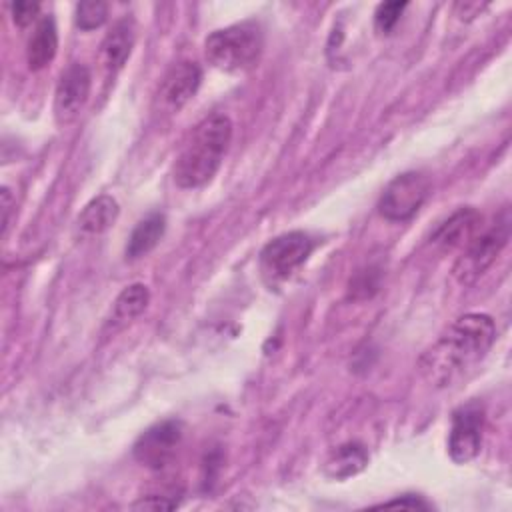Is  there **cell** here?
Returning a JSON list of instances; mask_svg holds the SVG:
<instances>
[{
    "label": "cell",
    "mask_w": 512,
    "mask_h": 512,
    "mask_svg": "<svg viewBox=\"0 0 512 512\" xmlns=\"http://www.w3.org/2000/svg\"><path fill=\"white\" fill-rule=\"evenodd\" d=\"M202 70L196 62L182 60L174 64L162 78L158 98L168 110H180L200 88Z\"/></svg>",
    "instance_id": "10"
},
{
    "label": "cell",
    "mask_w": 512,
    "mask_h": 512,
    "mask_svg": "<svg viewBox=\"0 0 512 512\" xmlns=\"http://www.w3.org/2000/svg\"><path fill=\"white\" fill-rule=\"evenodd\" d=\"M90 84L92 76L84 64L74 62L60 74L54 92V116L58 124H68L80 114L90 96Z\"/></svg>",
    "instance_id": "9"
},
{
    "label": "cell",
    "mask_w": 512,
    "mask_h": 512,
    "mask_svg": "<svg viewBox=\"0 0 512 512\" xmlns=\"http://www.w3.org/2000/svg\"><path fill=\"white\" fill-rule=\"evenodd\" d=\"M408 2H382L374 12V26L380 34H390L398 24Z\"/></svg>",
    "instance_id": "19"
},
{
    "label": "cell",
    "mask_w": 512,
    "mask_h": 512,
    "mask_svg": "<svg viewBox=\"0 0 512 512\" xmlns=\"http://www.w3.org/2000/svg\"><path fill=\"white\" fill-rule=\"evenodd\" d=\"M494 338L496 326L488 314L468 312L458 316L422 354L420 372L436 388L454 386L484 360Z\"/></svg>",
    "instance_id": "1"
},
{
    "label": "cell",
    "mask_w": 512,
    "mask_h": 512,
    "mask_svg": "<svg viewBox=\"0 0 512 512\" xmlns=\"http://www.w3.org/2000/svg\"><path fill=\"white\" fill-rule=\"evenodd\" d=\"M12 10V20L16 26H26L30 24L38 12H40V4L38 2H14L10 6Z\"/></svg>",
    "instance_id": "21"
},
{
    "label": "cell",
    "mask_w": 512,
    "mask_h": 512,
    "mask_svg": "<svg viewBox=\"0 0 512 512\" xmlns=\"http://www.w3.org/2000/svg\"><path fill=\"white\" fill-rule=\"evenodd\" d=\"M164 230H166L164 214L152 212L146 218H142L128 238L126 256L134 260L148 254L160 242V238L164 236Z\"/></svg>",
    "instance_id": "15"
},
{
    "label": "cell",
    "mask_w": 512,
    "mask_h": 512,
    "mask_svg": "<svg viewBox=\"0 0 512 512\" xmlns=\"http://www.w3.org/2000/svg\"><path fill=\"white\" fill-rule=\"evenodd\" d=\"M2 232L6 234L8 228V216H10V208H12V196L8 188H2Z\"/></svg>",
    "instance_id": "23"
},
{
    "label": "cell",
    "mask_w": 512,
    "mask_h": 512,
    "mask_svg": "<svg viewBox=\"0 0 512 512\" xmlns=\"http://www.w3.org/2000/svg\"><path fill=\"white\" fill-rule=\"evenodd\" d=\"M394 506H402V508H422V510H428L430 504H426L422 498L414 496V494H406L398 500H390V502H384L380 504L378 508H394Z\"/></svg>",
    "instance_id": "22"
},
{
    "label": "cell",
    "mask_w": 512,
    "mask_h": 512,
    "mask_svg": "<svg viewBox=\"0 0 512 512\" xmlns=\"http://www.w3.org/2000/svg\"><path fill=\"white\" fill-rule=\"evenodd\" d=\"M314 242L302 230H292L270 240L260 252V264L264 274L282 280L300 268L312 254Z\"/></svg>",
    "instance_id": "6"
},
{
    "label": "cell",
    "mask_w": 512,
    "mask_h": 512,
    "mask_svg": "<svg viewBox=\"0 0 512 512\" xmlns=\"http://www.w3.org/2000/svg\"><path fill=\"white\" fill-rule=\"evenodd\" d=\"M118 212V202L108 194H100L94 200H90L80 212L78 228L84 234H102L116 222Z\"/></svg>",
    "instance_id": "14"
},
{
    "label": "cell",
    "mask_w": 512,
    "mask_h": 512,
    "mask_svg": "<svg viewBox=\"0 0 512 512\" xmlns=\"http://www.w3.org/2000/svg\"><path fill=\"white\" fill-rule=\"evenodd\" d=\"M430 194V180L422 172H404L396 176L378 200V212L392 222L412 218Z\"/></svg>",
    "instance_id": "5"
},
{
    "label": "cell",
    "mask_w": 512,
    "mask_h": 512,
    "mask_svg": "<svg viewBox=\"0 0 512 512\" xmlns=\"http://www.w3.org/2000/svg\"><path fill=\"white\" fill-rule=\"evenodd\" d=\"M108 16V6L106 2H98V0H90V2H80L76 4V12H74V20L76 26L80 30H94L100 28L106 22Z\"/></svg>",
    "instance_id": "18"
},
{
    "label": "cell",
    "mask_w": 512,
    "mask_h": 512,
    "mask_svg": "<svg viewBox=\"0 0 512 512\" xmlns=\"http://www.w3.org/2000/svg\"><path fill=\"white\" fill-rule=\"evenodd\" d=\"M148 300H150V292L144 284L136 282V284H130L128 288H124L118 294L114 308H112V316L108 322L112 326V330H118V328L126 326L128 322H132L136 316H140L146 310Z\"/></svg>",
    "instance_id": "16"
},
{
    "label": "cell",
    "mask_w": 512,
    "mask_h": 512,
    "mask_svg": "<svg viewBox=\"0 0 512 512\" xmlns=\"http://www.w3.org/2000/svg\"><path fill=\"white\" fill-rule=\"evenodd\" d=\"M484 410L472 402L460 406L452 416V428L448 434V454L456 464H466L478 456L482 446Z\"/></svg>",
    "instance_id": "8"
},
{
    "label": "cell",
    "mask_w": 512,
    "mask_h": 512,
    "mask_svg": "<svg viewBox=\"0 0 512 512\" xmlns=\"http://www.w3.org/2000/svg\"><path fill=\"white\" fill-rule=\"evenodd\" d=\"M264 32L258 22L244 20L214 30L204 42L206 60L222 72H246L262 56Z\"/></svg>",
    "instance_id": "3"
},
{
    "label": "cell",
    "mask_w": 512,
    "mask_h": 512,
    "mask_svg": "<svg viewBox=\"0 0 512 512\" xmlns=\"http://www.w3.org/2000/svg\"><path fill=\"white\" fill-rule=\"evenodd\" d=\"M182 436H184L182 422L178 420L158 422L140 434V438L134 444V458L150 470H162L174 460L176 450L182 442Z\"/></svg>",
    "instance_id": "7"
},
{
    "label": "cell",
    "mask_w": 512,
    "mask_h": 512,
    "mask_svg": "<svg viewBox=\"0 0 512 512\" xmlns=\"http://www.w3.org/2000/svg\"><path fill=\"white\" fill-rule=\"evenodd\" d=\"M232 140V122L226 114L204 118L192 132L174 162V182L180 188H198L214 178Z\"/></svg>",
    "instance_id": "2"
},
{
    "label": "cell",
    "mask_w": 512,
    "mask_h": 512,
    "mask_svg": "<svg viewBox=\"0 0 512 512\" xmlns=\"http://www.w3.org/2000/svg\"><path fill=\"white\" fill-rule=\"evenodd\" d=\"M478 222H480L478 210H474L470 206L458 208L448 220H444L436 228V232L432 234L430 240L442 248H454V246L462 244L466 238H472Z\"/></svg>",
    "instance_id": "12"
},
{
    "label": "cell",
    "mask_w": 512,
    "mask_h": 512,
    "mask_svg": "<svg viewBox=\"0 0 512 512\" xmlns=\"http://www.w3.org/2000/svg\"><path fill=\"white\" fill-rule=\"evenodd\" d=\"M58 50V30L54 18L44 16L38 20L28 46H26V62L30 70H42L48 66Z\"/></svg>",
    "instance_id": "11"
},
{
    "label": "cell",
    "mask_w": 512,
    "mask_h": 512,
    "mask_svg": "<svg viewBox=\"0 0 512 512\" xmlns=\"http://www.w3.org/2000/svg\"><path fill=\"white\" fill-rule=\"evenodd\" d=\"M134 36V22L130 18H122L110 28L102 42V54L108 70L116 72L126 64L134 46Z\"/></svg>",
    "instance_id": "13"
},
{
    "label": "cell",
    "mask_w": 512,
    "mask_h": 512,
    "mask_svg": "<svg viewBox=\"0 0 512 512\" xmlns=\"http://www.w3.org/2000/svg\"><path fill=\"white\" fill-rule=\"evenodd\" d=\"M380 286V270L368 266L360 270L354 280H350V296L354 298H370Z\"/></svg>",
    "instance_id": "20"
},
{
    "label": "cell",
    "mask_w": 512,
    "mask_h": 512,
    "mask_svg": "<svg viewBox=\"0 0 512 512\" xmlns=\"http://www.w3.org/2000/svg\"><path fill=\"white\" fill-rule=\"evenodd\" d=\"M510 238V218L504 212L484 234L472 238L464 254L454 264V278L460 284H472L478 276H482L496 256L502 252Z\"/></svg>",
    "instance_id": "4"
},
{
    "label": "cell",
    "mask_w": 512,
    "mask_h": 512,
    "mask_svg": "<svg viewBox=\"0 0 512 512\" xmlns=\"http://www.w3.org/2000/svg\"><path fill=\"white\" fill-rule=\"evenodd\" d=\"M368 464V454L364 450L362 444L356 442H348L338 446L328 462H326V474L330 478L342 480V478H350L354 474H358L360 470H364V466Z\"/></svg>",
    "instance_id": "17"
}]
</instances>
